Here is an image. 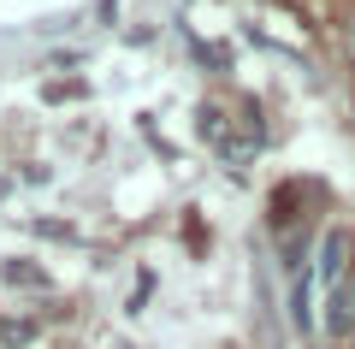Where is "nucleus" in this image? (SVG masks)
I'll return each mask as SVG.
<instances>
[{"mask_svg": "<svg viewBox=\"0 0 355 349\" xmlns=\"http://www.w3.org/2000/svg\"><path fill=\"white\" fill-rule=\"evenodd\" d=\"M326 337H338V343L355 337V273H343L326 290Z\"/></svg>", "mask_w": 355, "mask_h": 349, "instance_id": "obj_1", "label": "nucleus"}, {"mask_svg": "<svg viewBox=\"0 0 355 349\" xmlns=\"http://www.w3.org/2000/svg\"><path fill=\"white\" fill-rule=\"evenodd\" d=\"M349 42H355V30H349Z\"/></svg>", "mask_w": 355, "mask_h": 349, "instance_id": "obj_3", "label": "nucleus"}, {"mask_svg": "<svg viewBox=\"0 0 355 349\" xmlns=\"http://www.w3.org/2000/svg\"><path fill=\"white\" fill-rule=\"evenodd\" d=\"M343 255H349V237H343V231H331V237L320 243V284H326V290L349 273V266H343Z\"/></svg>", "mask_w": 355, "mask_h": 349, "instance_id": "obj_2", "label": "nucleus"}]
</instances>
